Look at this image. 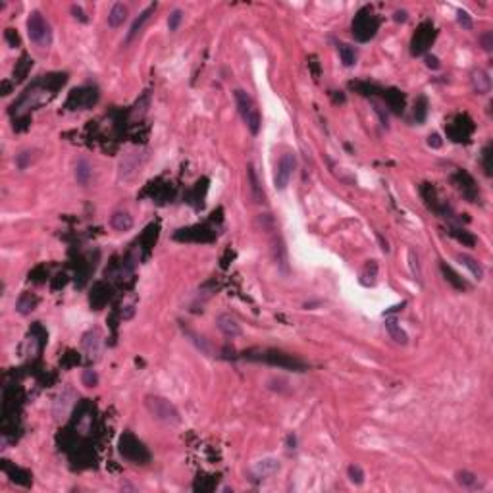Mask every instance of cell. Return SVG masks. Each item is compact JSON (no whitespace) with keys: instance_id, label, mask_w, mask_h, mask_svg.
I'll list each match as a JSON object with an SVG mask.
<instances>
[{"instance_id":"1","label":"cell","mask_w":493,"mask_h":493,"mask_svg":"<svg viewBox=\"0 0 493 493\" xmlns=\"http://www.w3.org/2000/svg\"><path fill=\"white\" fill-rule=\"evenodd\" d=\"M235 102H237L239 114L243 118V122H245V125L248 127V131H250L252 135H258L262 120H260V112H258L254 101L250 99V95H248L246 91H243V89H237V91H235Z\"/></svg>"},{"instance_id":"2","label":"cell","mask_w":493,"mask_h":493,"mask_svg":"<svg viewBox=\"0 0 493 493\" xmlns=\"http://www.w3.org/2000/svg\"><path fill=\"white\" fill-rule=\"evenodd\" d=\"M146 410L152 414V418H156L160 422H166V424H179V412L168 399L164 397H156V395H148L145 399Z\"/></svg>"},{"instance_id":"3","label":"cell","mask_w":493,"mask_h":493,"mask_svg":"<svg viewBox=\"0 0 493 493\" xmlns=\"http://www.w3.org/2000/svg\"><path fill=\"white\" fill-rule=\"evenodd\" d=\"M118 449L120 455L123 459H127L135 464H146L150 461V453L146 451V447L131 434H123L120 437V443H118Z\"/></svg>"},{"instance_id":"4","label":"cell","mask_w":493,"mask_h":493,"mask_svg":"<svg viewBox=\"0 0 493 493\" xmlns=\"http://www.w3.org/2000/svg\"><path fill=\"white\" fill-rule=\"evenodd\" d=\"M27 33H29L31 43H35L39 48H46L52 41V31L48 21L43 17L41 12H31L27 17Z\"/></svg>"},{"instance_id":"5","label":"cell","mask_w":493,"mask_h":493,"mask_svg":"<svg viewBox=\"0 0 493 493\" xmlns=\"http://www.w3.org/2000/svg\"><path fill=\"white\" fill-rule=\"evenodd\" d=\"M377 25H379L377 23V17L372 14V10L370 8H363L359 14L355 15V19H353V35H355L357 41L366 43V41H370L376 35Z\"/></svg>"},{"instance_id":"6","label":"cell","mask_w":493,"mask_h":493,"mask_svg":"<svg viewBox=\"0 0 493 493\" xmlns=\"http://www.w3.org/2000/svg\"><path fill=\"white\" fill-rule=\"evenodd\" d=\"M250 359L264 361V363L274 364V366H279V368H287V370H299V372H303L306 368L303 361L295 359L293 355L281 353V351H264V353H260V357H250Z\"/></svg>"},{"instance_id":"7","label":"cell","mask_w":493,"mask_h":493,"mask_svg":"<svg viewBox=\"0 0 493 493\" xmlns=\"http://www.w3.org/2000/svg\"><path fill=\"white\" fill-rule=\"evenodd\" d=\"M295 168H297V158L291 152H285L281 158L277 160L276 174H274V185H276V189L283 191V189L289 185L291 177L295 174Z\"/></svg>"},{"instance_id":"8","label":"cell","mask_w":493,"mask_h":493,"mask_svg":"<svg viewBox=\"0 0 493 493\" xmlns=\"http://www.w3.org/2000/svg\"><path fill=\"white\" fill-rule=\"evenodd\" d=\"M434 25L432 23H424L420 29L416 31V35L412 37V54H422L430 43L434 41Z\"/></svg>"},{"instance_id":"9","label":"cell","mask_w":493,"mask_h":493,"mask_svg":"<svg viewBox=\"0 0 493 493\" xmlns=\"http://www.w3.org/2000/svg\"><path fill=\"white\" fill-rule=\"evenodd\" d=\"M99 99V95H97V91L91 87H83V89H75L72 93V97H70V106H72L73 102H75V108H79V110H85L89 106H93L95 102Z\"/></svg>"},{"instance_id":"10","label":"cell","mask_w":493,"mask_h":493,"mask_svg":"<svg viewBox=\"0 0 493 493\" xmlns=\"http://www.w3.org/2000/svg\"><path fill=\"white\" fill-rule=\"evenodd\" d=\"M216 324H218V330L224 335H228V337L241 335V326L237 324V320L233 318L232 314H218Z\"/></svg>"},{"instance_id":"11","label":"cell","mask_w":493,"mask_h":493,"mask_svg":"<svg viewBox=\"0 0 493 493\" xmlns=\"http://www.w3.org/2000/svg\"><path fill=\"white\" fill-rule=\"evenodd\" d=\"M472 87L474 91L478 93V95H488L490 91H492V77H490V73L486 72V70H474L472 72Z\"/></svg>"},{"instance_id":"12","label":"cell","mask_w":493,"mask_h":493,"mask_svg":"<svg viewBox=\"0 0 493 493\" xmlns=\"http://www.w3.org/2000/svg\"><path fill=\"white\" fill-rule=\"evenodd\" d=\"M110 226L116 230V232H129L133 228V218L129 216V212H123V210H118L110 218Z\"/></svg>"},{"instance_id":"13","label":"cell","mask_w":493,"mask_h":493,"mask_svg":"<svg viewBox=\"0 0 493 493\" xmlns=\"http://www.w3.org/2000/svg\"><path fill=\"white\" fill-rule=\"evenodd\" d=\"M154 8H156V4H150L148 8H145L141 14H139V17L133 21V25H131V29H129V33H127V43H129L131 39L133 37H137L139 33H141V29H143V25H145L146 21L150 19V14L154 12Z\"/></svg>"},{"instance_id":"14","label":"cell","mask_w":493,"mask_h":493,"mask_svg":"<svg viewBox=\"0 0 493 493\" xmlns=\"http://www.w3.org/2000/svg\"><path fill=\"white\" fill-rule=\"evenodd\" d=\"M125 19H127V6H123L122 2H116L108 12V25L110 27H120Z\"/></svg>"},{"instance_id":"15","label":"cell","mask_w":493,"mask_h":493,"mask_svg":"<svg viewBox=\"0 0 493 493\" xmlns=\"http://www.w3.org/2000/svg\"><path fill=\"white\" fill-rule=\"evenodd\" d=\"M441 272H443V276H445V279L449 281L451 285L455 287V289H459V291H466L468 289V283L464 281L463 277L459 276L451 266H447L445 262H441Z\"/></svg>"},{"instance_id":"16","label":"cell","mask_w":493,"mask_h":493,"mask_svg":"<svg viewBox=\"0 0 493 493\" xmlns=\"http://www.w3.org/2000/svg\"><path fill=\"white\" fill-rule=\"evenodd\" d=\"M385 102H387V106L391 108L393 112L395 114H401L403 112V106H405V97L399 93V91H395V89H391V91H387L385 95Z\"/></svg>"},{"instance_id":"17","label":"cell","mask_w":493,"mask_h":493,"mask_svg":"<svg viewBox=\"0 0 493 493\" xmlns=\"http://www.w3.org/2000/svg\"><path fill=\"white\" fill-rule=\"evenodd\" d=\"M457 258H459V262H461L463 266H466V268L470 270V274L476 277L478 281L480 279H484V268L480 266V262L476 260V258H472V256H468V254H459Z\"/></svg>"},{"instance_id":"18","label":"cell","mask_w":493,"mask_h":493,"mask_svg":"<svg viewBox=\"0 0 493 493\" xmlns=\"http://www.w3.org/2000/svg\"><path fill=\"white\" fill-rule=\"evenodd\" d=\"M385 326H387V330H389V334H391V337L397 341V343H401V345H405L406 343V334L401 330V326L397 324V320L395 318H389L387 322H385Z\"/></svg>"},{"instance_id":"19","label":"cell","mask_w":493,"mask_h":493,"mask_svg":"<svg viewBox=\"0 0 493 493\" xmlns=\"http://www.w3.org/2000/svg\"><path fill=\"white\" fill-rule=\"evenodd\" d=\"M339 56H341V62L345 66H353L357 62V50L351 46V44L341 43L339 44Z\"/></svg>"},{"instance_id":"20","label":"cell","mask_w":493,"mask_h":493,"mask_svg":"<svg viewBox=\"0 0 493 493\" xmlns=\"http://www.w3.org/2000/svg\"><path fill=\"white\" fill-rule=\"evenodd\" d=\"M91 174H93V170H91L87 160H79V162H77V168H75V177H77V181L85 185L89 181V177H91Z\"/></svg>"},{"instance_id":"21","label":"cell","mask_w":493,"mask_h":493,"mask_svg":"<svg viewBox=\"0 0 493 493\" xmlns=\"http://www.w3.org/2000/svg\"><path fill=\"white\" fill-rule=\"evenodd\" d=\"M37 305V299L35 297H31V295H23L19 301H17V312H21V314H29L31 310L35 308Z\"/></svg>"},{"instance_id":"22","label":"cell","mask_w":493,"mask_h":493,"mask_svg":"<svg viewBox=\"0 0 493 493\" xmlns=\"http://www.w3.org/2000/svg\"><path fill=\"white\" fill-rule=\"evenodd\" d=\"M457 482H459L463 488H474V486L478 484V476L464 470V472H459V474H457Z\"/></svg>"},{"instance_id":"23","label":"cell","mask_w":493,"mask_h":493,"mask_svg":"<svg viewBox=\"0 0 493 493\" xmlns=\"http://www.w3.org/2000/svg\"><path fill=\"white\" fill-rule=\"evenodd\" d=\"M453 237L457 239V241H461L463 245H468V246H474L476 245V237L472 235V233L464 232V230H453Z\"/></svg>"},{"instance_id":"24","label":"cell","mask_w":493,"mask_h":493,"mask_svg":"<svg viewBox=\"0 0 493 493\" xmlns=\"http://www.w3.org/2000/svg\"><path fill=\"white\" fill-rule=\"evenodd\" d=\"M426 114H428V102H426L424 97H418V101L414 104V118H416V122H424Z\"/></svg>"},{"instance_id":"25","label":"cell","mask_w":493,"mask_h":493,"mask_svg":"<svg viewBox=\"0 0 493 493\" xmlns=\"http://www.w3.org/2000/svg\"><path fill=\"white\" fill-rule=\"evenodd\" d=\"M492 145H486L484 148V152H482V164H484V172L486 175H492L493 174V166H492Z\"/></svg>"},{"instance_id":"26","label":"cell","mask_w":493,"mask_h":493,"mask_svg":"<svg viewBox=\"0 0 493 493\" xmlns=\"http://www.w3.org/2000/svg\"><path fill=\"white\" fill-rule=\"evenodd\" d=\"M81 381H83V385H87V387H95L97 383H99V376H97V372L95 370H83V374H81Z\"/></svg>"},{"instance_id":"27","label":"cell","mask_w":493,"mask_h":493,"mask_svg":"<svg viewBox=\"0 0 493 493\" xmlns=\"http://www.w3.org/2000/svg\"><path fill=\"white\" fill-rule=\"evenodd\" d=\"M349 478L353 484H357V486H361L364 482V472L361 466H357V464H353V466H349Z\"/></svg>"},{"instance_id":"28","label":"cell","mask_w":493,"mask_h":493,"mask_svg":"<svg viewBox=\"0 0 493 493\" xmlns=\"http://www.w3.org/2000/svg\"><path fill=\"white\" fill-rule=\"evenodd\" d=\"M181 19H183V12L177 8V10H174L172 14H170V17H168V29L170 31H177V27H179V23H181Z\"/></svg>"},{"instance_id":"29","label":"cell","mask_w":493,"mask_h":493,"mask_svg":"<svg viewBox=\"0 0 493 493\" xmlns=\"http://www.w3.org/2000/svg\"><path fill=\"white\" fill-rule=\"evenodd\" d=\"M480 43L484 46L486 52H492L493 50V33L492 31H486L484 35H480Z\"/></svg>"},{"instance_id":"30","label":"cell","mask_w":493,"mask_h":493,"mask_svg":"<svg viewBox=\"0 0 493 493\" xmlns=\"http://www.w3.org/2000/svg\"><path fill=\"white\" fill-rule=\"evenodd\" d=\"M457 19H459V23L463 25L464 29H472V19H470V15L466 10H459L457 12Z\"/></svg>"},{"instance_id":"31","label":"cell","mask_w":493,"mask_h":493,"mask_svg":"<svg viewBox=\"0 0 493 493\" xmlns=\"http://www.w3.org/2000/svg\"><path fill=\"white\" fill-rule=\"evenodd\" d=\"M19 62H21V64H19V68H17V72H15V77H17V79H23V77H25V73H27V70L31 68V62H29L27 56H23Z\"/></svg>"},{"instance_id":"32","label":"cell","mask_w":493,"mask_h":493,"mask_svg":"<svg viewBox=\"0 0 493 493\" xmlns=\"http://www.w3.org/2000/svg\"><path fill=\"white\" fill-rule=\"evenodd\" d=\"M408 258H410V268H412V276L414 279H418L420 281V268H418V258H416V254H414V250H408Z\"/></svg>"},{"instance_id":"33","label":"cell","mask_w":493,"mask_h":493,"mask_svg":"<svg viewBox=\"0 0 493 493\" xmlns=\"http://www.w3.org/2000/svg\"><path fill=\"white\" fill-rule=\"evenodd\" d=\"M4 35H6V41L12 44V46H17V44H19V37H17V33H15L14 29H6Z\"/></svg>"},{"instance_id":"34","label":"cell","mask_w":493,"mask_h":493,"mask_svg":"<svg viewBox=\"0 0 493 493\" xmlns=\"http://www.w3.org/2000/svg\"><path fill=\"white\" fill-rule=\"evenodd\" d=\"M426 66H428V68H434V70H437V68H439V62H437L435 56H426Z\"/></svg>"},{"instance_id":"35","label":"cell","mask_w":493,"mask_h":493,"mask_svg":"<svg viewBox=\"0 0 493 493\" xmlns=\"http://www.w3.org/2000/svg\"><path fill=\"white\" fill-rule=\"evenodd\" d=\"M72 12H73V14H75V17H79L81 21H87V17L83 15V10H81L79 6H72Z\"/></svg>"},{"instance_id":"36","label":"cell","mask_w":493,"mask_h":493,"mask_svg":"<svg viewBox=\"0 0 493 493\" xmlns=\"http://www.w3.org/2000/svg\"><path fill=\"white\" fill-rule=\"evenodd\" d=\"M428 145L430 146H439L441 145V141H439V137H437V135H430V137H428Z\"/></svg>"},{"instance_id":"37","label":"cell","mask_w":493,"mask_h":493,"mask_svg":"<svg viewBox=\"0 0 493 493\" xmlns=\"http://www.w3.org/2000/svg\"><path fill=\"white\" fill-rule=\"evenodd\" d=\"M395 19H397V21H405L406 14H405V12H397V14H395Z\"/></svg>"}]
</instances>
